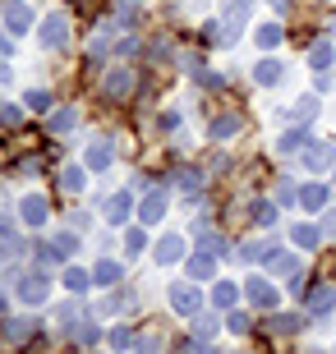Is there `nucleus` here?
<instances>
[{"mask_svg": "<svg viewBox=\"0 0 336 354\" xmlns=\"http://www.w3.org/2000/svg\"><path fill=\"white\" fill-rule=\"evenodd\" d=\"M134 83H139V79H134V69H125V65H120V69H111V74H106L102 92L111 97V102H125V97L134 92Z\"/></svg>", "mask_w": 336, "mask_h": 354, "instance_id": "nucleus-3", "label": "nucleus"}, {"mask_svg": "<svg viewBox=\"0 0 336 354\" xmlns=\"http://www.w3.org/2000/svg\"><path fill=\"white\" fill-rule=\"evenodd\" d=\"M102 216L111 225H120L125 216H130V194H111V198H106V207H102Z\"/></svg>", "mask_w": 336, "mask_h": 354, "instance_id": "nucleus-18", "label": "nucleus"}, {"mask_svg": "<svg viewBox=\"0 0 336 354\" xmlns=\"http://www.w3.org/2000/svg\"><path fill=\"white\" fill-rule=\"evenodd\" d=\"M194 336L207 345L212 336H217V317H212V313H194Z\"/></svg>", "mask_w": 336, "mask_h": 354, "instance_id": "nucleus-29", "label": "nucleus"}, {"mask_svg": "<svg viewBox=\"0 0 336 354\" xmlns=\"http://www.w3.org/2000/svg\"><path fill=\"white\" fill-rule=\"evenodd\" d=\"M60 189H69V194H83V171H78V166H65V171H60Z\"/></svg>", "mask_w": 336, "mask_h": 354, "instance_id": "nucleus-31", "label": "nucleus"}, {"mask_svg": "<svg viewBox=\"0 0 336 354\" xmlns=\"http://www.w3.org/2000/svg\"><path fill=\"white\" fill-rule=\"evenodd\" d=\"M332 308H336V286H332V281L313 286V290H309V313L323 317V313H332Z\"/></svg>", "mask_w": 336, "mask_h": 354, "instance_id": "nucleus-11", "label": "nucleus"}, {"mask_svg": "<svg viewBox=\"0 0 336 354\" xmlns=\"http://www.w3.org/2000/svg\"><path fill=\"white\" fill-rule=\"evenodd\" d=\"M207 133H212V138H231V133H240V115H217L212 124H207Z\"/></svg>", "mask_w": 336, "mask_h": 354, "instance_id": "nucleus-24", "label": "nucleus"}, {"mask_svg": "<svg viewBox=\"0 0 336 354\" xmlns=\"http://www.w3.org/2000/svg\"><path fill=\"white\" fill-rule=\"evenodd\" d=\"M5 304H10V299H5V295H0V317H5V313H10V308H5Z\"/></svg>", "mask_w": 336, "mask_h": 354, "instance_id": "nucleus-50", "label": "nucleus"}, {"mask_svg": "<svg viewBox=\"0 0 336 354\" xmlns=\"http://www.w3.org/2000/svg\"><path fill=\"white\" fill-rule=\"evenodd\" d=\"M24 258V239L19 235H10V239H0V272H10L14 263Z\"/></svg>", "mask_w": 336, "mask_h": 354, "instance_id": "nucleus-19", "label": "nucleus"}, {"mask_svg": "<svg viewBox=\"0 0 336 354\" xmlns=\"http://www.w3.org/2000/svg\"><path fill=\"white\" fill-rule=\"evenodd\" d=\"M88 281H92V276L83 272V267H65V286L74 290V295H78V290H88Z\"/></svg>", "mask_w": 336, "mask_h": 354, "instance_id": "nucleus-33", "label": "nucleus"}, {"mask_svg": "<svg viewBox=\"0 0 336 354\" xmlns=\"http://www.w3.org/2000/svg\"><path fill=\"white\" fill-rule=\"evenodd\" d=\"M111 350H134V331L130 327H116V331H111Z\"/></svg>", "mask_w": 336, "mask_h": 354, "instance_id": "nucleus-37", "label": "nucleus"}, {"mask_svg": "<svg viewBox=\"0 0 336 354\" xmlns=\"http://www.w3.org/2000/svg\"><path fill=\"white\" fill-rule=\"evenodd\" d=\"M28 106H33V111H46V106H51V92H46V88H33V92H28Z\"/></svg>", "mask_w": 336, "mask_h": 354, "instance_id": "nucleus-38", "label": "nucleus"}, {"mask_svg": "<svg viewBox=\"0 0 336 354\" xmlns=\"http://www.w3.org/2000/svg\"><path fill=\"white\" fill-rule=\"evenodd\" d=\"M14 46H10V37H5V32H0V55H10Z\"/></svg>", "mask_w": 336, "mask_h": 354, "instance_id": "nucleus-48", "label": "nucleus"}, {"mask_svg": "<svg viewBox=\"0 0 336 354\" xmlns=\"http://www.w3.org/2000/svg\"><path fill=\"white\" fill-rule=\"evenodd\" d=\"M299 203H304L309 212H323V203H327V189H323V184H304V189H299Z\"/></svg>", "mask_w": 336, "mask_h": 354, "instance_id": "nucleus-23", "label": "nucleus"}, {"mask_svg": "<svg viewBox=\"0 0 336 354\" xmlns=\"http://www.w3.org/2000/svg\"><path fill=\"white\" fill-rule=\"evenodd\" d=\"M290 239H295L299 249H318V225H295V230H290Z\"/></svg>", "mask_w": 336, "mask_h": 354, "instance_id": "nucleus-30", "label": "nucleus"}, {"mask_svg": "<svg viewBox=\"0 0 336 354\" xmlns=\"http://www.w3.org/2000/svg\"><path fill=\"white\" fill-rule=\"evenodd\" d=\"M332 161H336V152H332V143H304V166L309 171H332Z\"/></svg>", "mask_w": 336, "mask_h": 354, "instance_id": "nucleus-8", "label": "nucleus"}, {"mask_svg": "<svg viewBox=\"0 0 336 354\" xmlns=\"http://www.w3.org/2000/svg\"><path fill=\"white\" fill-rule=\"evenodd\" d=\"M235 299H240V290H235L231 281H217V286H212V304H217V308H231Z\"/></svg>", "mask_w": 336, "mask_h": 354, "instance_id": "nucleus-26", "label": "nucleus"}, {"mask_svg": "<svg viewBox=\"0 0 336 354\" xmlns=\"http://www.w3.org/2000/svg\"><path fill=\"white\" fill-rule=\"evenodd\" d=\"M281 79H285L281 60H258V65H254V83H263V88H276Z\"/></svg>", "mask_w": 336, "mask_h": 354, "instance_id": "nucleus-14", "label": "nucleus"}, {"mask_svg": "<svg viewBox=\"0 0 336 354\" xmlns=\"http://www.w3.org/2000/svg\"><path fill=\"white\" fill-rule=\"evenodd\" d=\"M14 124H24V111L14 102H0V129H14Z\"/></svg>", "mask_w": 336, "mask_h": 354, "instance_id": "nucleus-32", "label": "nucleus"}, {"mask_svg": "<svg viewBox=\"0 0 336 354\" xmlns=\"http://www.w3.org/2000/svg\"><path fill=\"white\" fill-rule=\"evenodd\" d=\"M74 249H78L74 235H55V253H74Z\"/></svg>", "mask_w": 336, "mask_h": 354, "instance_id": "nucleus-45", "label": "nucleus"}, {"mask_svg": "<svg viewBox=\"0 0 336 354\" xmlns=\"http://www.w3.org/2000/svg\"><path fill=\"white\" fill-rule=\"evenodd\" d=\"M299 327H304V317H281V313H276V317L267 322V331H272V336H295Z\"/></svg>", "mask_w": 336, "mask_h": 354, "instance_id": "nucleus-25", "label": "nucleus"}, {"mask_svg": "<svg viewBox=\"0 0 336 354\" xmlns=\"http://www.w3.org/2000/svg\"><path fill=\"white\" fill-rule=\"evenodd\" d=\"M240 253H245V263H263V258H267V244H245V249H240Z\"/></svg>", "mask_w": 336, "mask_h": 354, "instance_id": "nucleus-40", "label": "nucleus"}, {"mask_svg": "<svg viewBox=\"0 0 336 354\" xmlns=\"http://www.w3.org/2000/svg\"><path fill=\"white\" fill-rule=\"evenodd\" d=\"M272 5H276V10H285V0H272Z\"/></svg>", "mask_w": 336, "mask_h": 354, "instance_id": "nucleus-51", "label": "nucleus"}, {"mask_svg": "<svg viewBox=\"0 0 336 354\" xmlns=\"http://www.w3.org/2000/svg\"><path fill=\"white\" fill-rule=\"evenodd\" d=\"M263 263H267V272H272V276H285V281H299V267H304L295 253H285V249H272Z\"/></svg>", "mask_w": 336, "mask_h": 354, "instance_id": "nucleus-4", "label": "nucleus"}, {"mask_svg": "<svg viewBox=\"0 0 336 354\" xmlns=\"http://www.w3.org/2000/svg\"><path fill=\"white\" fill-rule=\"evenodd\" d=\"M120 276H125V267H120L116 258H102V263H97V272H92V281H97V286H116Z\"/></svg>", "mask_w": 336, "mask_h": 354, "instance_id": "nucleus-20", "label": "nucleus"}, {"mask_svg": "<svg viewBox=\"0 0 336 354\" xmlns=\"http://www.w3.org/2000/svg\"><path fill=\"white\" fill-rule=\"evenodd\" d=\"M304 143H309V138H304V133H285V138H281V143H276V147H281V157H285V152H304Z\"/></svg>", "mask_w": 336, "mask_h": 354, "instance_id": "nucleus-35", "label": "nucleus"}, {"mask_svg": "<svg viewBox=\"0 0 336 354\" xmlns=\"http://www.w3.org/2000/svg\"><path fill=\"white\" fill-rule=\"evenodd\" d=\"M19 216H24L28 230L46 225V203H42V194H24V203H19Z\"/></svg>", "mask_w": 336, "mask_h": 354, "instance_id": "nucleus-9", "label": "nucleus"}, {"mask_svg": "<svg viewBox=\"0 0 336 354\" xmlns=\"http://www.w3.org/2000/svg\"><path fill=\"white\" fill-rule=\"evenodd\" d=\"M125 249H130V253H143V249H148V235H143V230H130V235H125Z\"/></svg>", "mask_w": 336, "mask_h": 354, "instance_id": "nucleus-41", "label": "nucleus"}, {"mask_svg": "<svg viewBox=\"0 0 336 354\" xmlns=\"http://www.w3.org/2000/svg\"><path fill=\"white\" fill-rule=\"evenodd\" d=\"M139 354H166V331H161V327H148V331H143Z\"/></svg>", "mask_w": 336, "mask_h": 354, "instance_id": "nucleus-21", "label": "nucleus"}, {"mask_svg": "<svg viewBox=\"0 0 336 354\" xmlns=\"http://www.w3.org/2000/svg\"><path fill=\"white\" fill-rule=\"evenodd\" d=\"M5 28H10L14 37H24L28 28H33V5L28 0H5Z\"/></svg>", "mask_w": 336, "mask_h": 354, "instance_id": "nucleus-2", "label": "nucleus"}, {"mask_svg": "<svg viewBox=\"0 0 336 354\" xmlns=\"http://www.w3.org/2000/svg\"><path fill=\"white\" fill-rule=\"evenodd\" d=\"M231 331H235V336H245V331H249V317L245 313H231Z\"/></svg>", "mask_w": 336, "mask_h": 354, "instance_id": "nucleus-46", "label": "nucleus"}, {"mask_svg": "<svg viewBox=\"0 0 336 354\" xmlns=\"http://www.w3.org/2000/svg\"><path fill=\"white\" fill-rule=\"evenodd\" d=\"M245 299L254 304V308H272V304H276V290H272V281H263V276H249L245 281Z\"/></svg>", "mask_w": 336, "mask_h": 354, "instance_id": "nucleus-7", "label": "nucleus"}, {"mask_svg": "<svg viewBox=\"0 0 336 354\" xmlns=\"http://www.w3.org/2000/svg\"><path fill=\"white\" fill-rule=\"evenodd\" d=\"M323 230H327V235H336V212H323Z\"/></svg>", "mask_w": 336, "mask_h": 354, "instance_id": "nucleus-47", "label": "nucleus"}, {"mask_svg": "<svg viewBox=\"0 0 336 354\" xmlns=\"http://www.w3.org/2000/svg\"><path fill=\"white\" fill-rule=\"evenodd\" d=\"M313 111H318V102H313V97H304V102L295 106V120H299V124H309V120H313Z\"/></svg>", "mask_w": 336, "mask_h": 354, "instance_id": "nucleus-39", "label": "nucleus"}, {"mask_svg": "<svg viewBox=\"0 0 336 354\" xmlns=\"http://www.w3.org/2000/svg\"><path fill=\"white\" fill-rule=\"evenodd\" d=\"M65 225H69V230H88V212H69Z\"/></svg>", "mask_w": 336, "mask_h": 354, "instance_id": "nucleus-44", "label": "nucleus"}, {"mask_svg": "<svg viewBox=\"0 0 336 354\" xmlns=\"http://www.w3.org/2000/svg\"><path fill=\"white\" fill-rule=\"evenodd\" d=\"M276 203H281V207H290V203H299V189L290 180H281L276 184Z\"/></svg>", "mask_w": 336, "mask_h": 354, "instance_id": "nucleus-36", "label": "nucleus"}, {"mask_svg": "<svg viewBox=\"0 0 336 354\" xmlns=\"http://www.w3.org/2000/svg\"><path fill=\"white\" fill-rule=\"evenodd\" d=\"M203 184H207V175L198 171V166H180V171H175V189H180V194L198 198V194H203Z\"/></svg>", "mask_w": 336, "mask_h": 354, "instance_id": "nucleus-12", "label": "nucleus"}, {"mask_svg": "<svg viewBox=\"0 0 336 354\" xmlns=\"http://www.w3.org/2000/svg\"><path fill=\"white\" fill-rule=\"evenodd\" d=\"M83 157H88V171H106L116 161V147H111V138H92Z\"/></svg>", "mask_w": 336, "mask_h": 354, "instance_id": "nucleus-10", "label": "nucleus"}, {"mask_svg": "<svg viewBox=\"0 0 336 354\" xmlns=\"http://www.w3.org/2000/svg\"><path fill=\"white\" fill-rule=\"evenodd\" d=\"M180 258H184V239H180V235H166L161 244H157V263H161V267L180 263Z\"/></svg>", "mask_w": 336, "mask_h": 354, "instance_id": "nucleus-15", "label": "nucleus"}, {"mask_svg": "<svg viewBox=\"0 0 336 354\" xmlns=\"http://www.w3.org/2000/svg\"><path fill=\"white\" fill-rule=\"evenodd\" d=\"M161 216H166V194H148L139 203V225H157Z\"/></svg>", "mask_w": 336, "mask_h": 354, "instance_id": "nucleus-13", "label": "nucleus"}, {"mask_svg": "<svg viewBox=\"0 0 336 354\" xmlns=\"http://www.w3.org/2000/svg\"><path fill=\"white\" fill-rule=\"evenodd\" d=\"M281 37H285V32H281V28H276V24H263L258 32H254V41H258L263 51H272V46H281Z\"/></svg>", "mask_w": 336, "mask_h": 354, "instance_id": "nucleus-27", "label": "nucleus"}, {"mask_svg": "<svg viewBox=\"0 0 336 354\" xmlns=\"http://www.w3.org/2000/svg\"><path fill=\"white\" fill-rule=\"evenodd\" d=\"M212 267H217V258H212L207 249L189 258V276H194V281H207V276H212Z\"/></svg>", "mask_w": 336, "mask_h": 354, "instance_id": "nucleus-22", "label": "nucleus"}, {"mask_svg": "<svg viewBox=\"0 0 336 354\" xmlns=\"http://www.w3.org/2000/svg\"><path fill=\"white\" fill-rule=\"evenodd\" d=\"M74 124H78L74 106H60V111H51V120H46V129H51V133H74Z\"/></svg>", "mask_w": 336, "mask_h": 354, "instance_id": "nucleus-17", "label": "nucleus"}, {"mask_svg": "<svg viewBox=\"0 0 336 354\" xmlns=\"http://www.w3.org/2000/svg\"><path fill=\"white\" fill-rule=\"evenodd\" d=\"M33 336V317H5V341L10 345H28Z\"/></svg>", "mask_w": 336, "mask_h": 354, "instance_id": "nucleus-16", "label": "nucleus"}, {"mask_svg": "<svg viewBox=\"0 0 336 354\" xmlns=\"http://www.w3.org/2000/svg\"><path fill=\"white\" fill-rule=\"evenodd\" d=\"M125 304H130V295H106V299H102V313H120Z\"/></svg>", "mask_w": 336, "mask_h": 354, "instance_id": "nucleus-42", "label": "nucleus"}, {"mask_svg": "<svg viewBox=\"0 0 336 354\" xmlns=\"http://www.w3.org/2000/svg\"><path fill=\"white\" fill-rule=\"evenodd\" d=\"M88 51H92V55H106V51H111V32H97Z\"/></svg>", "mask_w": 336, "mask_h": 354, "instance_id": "nucleus-43", "label": "nucleus"}, {"mask_svg": "<svg viewBox=\"0 0 336 354\" xmlns=\"http://www.w3.org/2000/svg\"><path fill=\"white\" fill-rule=\"evenodd\" d=\"M254 221H258L263 230H267V225H276V207H272V203H254Z\"/></svg>", "mask_w": 336, "mask_h": 354, "instance_id": "nucleus-34", "label": "nucleus"}, {"mask_svg": "<svg viewBox=\"0 0 336 354\" xmlns=\"http://www.w3.org/2000/svg\"><path fill=\"white\" fill-rule=\"evenodd\" d=\"M37 37H42V46H65V37H69V19L60 10L55 14H46V19H42V28H37Z\"/></svg>", "mask_w": 336, "mask_h": 354, "instance_id": "nucleus-1", "label": "nucleus"}, {"mask_svg": "<svg viewBox=\"0 0 336 354\" xmlns=\"http://www.w3.org/2000/svg\"><path fill=\"white\" fill-rule=\"evenodd\" d=\"M198 304H203V299H198V290H194V286H184V281H180V286H170V308H175L180 317H194V313H198Z\"/></svg>", "mask_w": 336, "mask_h": 354, "instance_id": "nucleus-6", "label": "nucleus"}, {"mask_svg": "<svg viewBox=\"0 0 336 354\" xmlns=\"http://www.w3.org/2000/svg\"><path fill=\"white\" fill-rule=\"evenodd\" d=\"M332 60H336V46H332V41H318V46L309 51V65H313V69H327Z\"/></svg>", "mask_w": 336, "mask_h": 354, "instance_id": "nucleus-28", "label": "nucleus"}, {"mask_svg": "<svg viewBox=\"0 0 336 354\" xmlns=\"http://www.w3.org/2000/svg\"><path fill=\"white\" fill-rule=\"evenodd\" d=\"M46 295H51V281H46V276H24V281H19V299L28 304V308H33V304H46Z\"/></svg>", "mask_w": 336, "mask_h": 354, "instance_id": "nucleus-5", "label": "nucleus"}, {"mask_svg": "<svg viewBox=\"0 0 336 354\" xmlns=\"http://www.w3.org/2000/svg\"><path fill=\"white\" fill-rule=\"evenodd\" d=\"M0 83H10V65L5 60H0Z\"/></svg>", "mask_w": 336, "mask_h": 354, "instance_id": "nucleus-49", "label": "nucleus"}]
</instances>
